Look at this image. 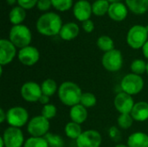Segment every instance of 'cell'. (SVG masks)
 <instances>
[{
    "mask_svg": "<svg viewBox=\"0 0 148 147\" xmlns=\"http://www.w3.org/2000/svg\"><path fill=\"white\" fill-rule=\"evenodd\" d=\"M62 25L61 16L55 12H46L41 15L36 24L38 33L45 36L59 35Z\"/></svg>",
    "mask_w": 148,
    "mask_h": 147,
    "instance_id": "obj_1",
    "label": "cell"
},
{
    "mask_svg": "<svg viewBox=\"0 0 148 147\" xmlns=\"http://www.w3.org/2000/svg\"><path fill=\"white\" fill-rule=\"evenodd\" d=\"M58 98L67 107H74L80 104L82 91L78 84L73 81H64L58 88Z\"/></svg>",
    "mask_w": 148,
    "mask_h": 147,
    "instance_id": "obj_2",
    "label": "cell"
},
{
    "mask_svg": "<svg viewBox=\"0 0 148 147\" xmlns=\"http://www.w3.org/2000/svg\"><path fill=\"white\" fill-rule=\"evenodd\" d=\"M9 40L20 49L29 46L32 40L30 29L23 24L13 25L9 33Z\"/></svg>",
    "mask_w": 148,
    "mask_h": 147,
    "instance_id": "obj_3",
    "label": "cell"
},
{
    "mask_svg": "<svg viewBox=\"0 0 148 147\" xmlns=\"http://www.w3.org/2000/svg\"><path fill=\"white\" fill-rule=\"evenodd\" d=\"M148 40V31L146 26L136 24L131 27L127 35V42L134 49H142Z\"/></svg>",
    "mask_w": 148,
    "mask_h": 147,
    "instance_id": "obj_4",
    "label": "cell"
},
{
    "mask_svg": "<svg viewBox=\"0 0 148 147\" xmlns=\"http://www.w3.org/2000/svg\"><path fill=\"white\" fill-rule=\"evenodd\" d=\"M144 80L140 75L130 73L126 75L121 81V88L122 92H125L130 95H136L140 94L144 88Z\"/></svg>",
    "mask_w": 148,
    "mask_h": 147,
    "instance_id": "obj_5",
    "label": "cell"
},
{
    "mask_svg": "<svg viewBox=\"0 0 148 147\" xmlns=\"http://www.w3.org/2000/svg\"><path fill=\"white\" fill-rule=\"evenodd\" d=\"M101 64L108 72H118L123 66V55L121 51L114 49L104 53L101 58Z\"/></svg>",
    "mask_w": 148,
    "mask_h": 147,
    "instance_id": "obj_6",
    "label": "cell"
},
{
    "mask_svg": "<svg viewBox=\"0 0 148 147\" xmlns=\"http://www.w3.org/2000/svg\"><path fill=\"white\" fill-rule=\"evenodd\" d=\"M49 120L42 115H37L29 120L27 126V131L31 137L43 138L49 133Z\"/></svg>",
    "mask_w": 148,
    "mask_h": 147,
    "instance_id": "obj_7",
    "label": "cell"
},
{
    "mask_svg": "<svg viewBox=\"0 0 148 147\" xmlns=\"http://www.w3.org/2000/svg\"><path fill=\"white\" fill-rule=\"evenodd\" d=\"M7 123L10 126L21 128L29 123V113L23 107H13L7 111Z\"/></svg>",
    "mask_w": 148,
    "mask_h": 147,
    "instance_id": "obj_8",
    "label": "cell"
},
{
    "mask_svg": "<svg viewBox=\"0 0 148 147\" xmlns=\"http://www.w3.org/2000/svg\"><path fill=\"white\" fill-rule=\"evenodd\" d=\"M1 137L3 139L5 147H22L25 142L22 130L17 127H7Z\"/></svg>",
    "mask_w": 148,
    "mask_h": 147,
    "instance_id": "obj_9",
    "label": "cell"
},
{
    "mask_svg": "<svg viewBox=\"0 0 148 147\" xmlns=\"http://www.w3.org/2000/svg\"><path fill=\"white\" fill-rule=\"evenodd\" d=\"M20 94L27 102H37L42 95L41 85L35 81H27L21 87Z\"/></svg>",
    "mask_w": 148,
    "mask_h": 147,
    "instance_id": "obj_10",
    "label": "cell"
},
{
    "mask_svg": "<svg viewBox=\"0 0 148 147\" xmlns=\"http://www.w3.org/2000/svg\"><path fill=\"white\" fill-rule=\"evenodd\" d=\"M102 142L101 133L96 130H86L76 139L77 147H100Z\"/></svg>",
    "mask_w": 148,
    "mask_h": 147,
    "instance_id": "obj_11",
    "label": "cell"
},
{
    "mask_svg": "<svg viewBox=\"0 0 148 147\" xmlns=\"http://www.w3.org/2000/svg\"><path fill=\"white\" fill-rule=\"evenodd\" d=\"M18 61L24 66L31 67L37 63L40 59L39 50L33 46H27L19 49L17 53Z\"/></svg>",
    "mask_w": 148,
    "mask_h": 147,
    "instance_id": "obj_12",
    "label": "cell"
},
{
    "mask_svg": "<svg viewBox=\"0 0 148 147\" xmlns=\"http://www.w3.org/2000/svg\"><path fill=\"white\" fill-rule=\"evenodd\" d=\"M16 55V47L7 39L0 40V66L10 64Z\"/></svg>",
    "mask_w": 148,
    "mask_h": 147,
    "instance_id": "obj_13",
    "label": "cell"
},
{
    "mask_svg": "<svg viewBox=\"0 0 148 147\" xmlns=\"http://www.w3.org/2000/svg\"><path fill=\"white\" fill-rule=\"evenodd\" d=\"M134 101L132 97V95L125 93V92H120L116 94L114 105L115 109L121 113H131L133 107L134 106Z\"/></svg>",
    "mask_w": 148,
    "mask_h": 147,
    "instance_id": "obj_14",
    "label": "cell"
},
{
    "mask_svg": "<svg viewBox=\"0 0 148 147\" xmlns=\"http://www.w3.org/2000/svg\"><path fill=\"white\" fill-rule=\"evenodd\" d=\"M92 13V4L87 0H78L73 6L75 17L82 23L90 19Z\"/></svg>",
    "mask_w": 148,
    "mask_h": 147,
    "instance_id": "obj_15",
    "label": "cell"
},
{
    "mask_svg": "<svg viewBox=\"0 0 148 147\" xmlns=\"http://www.w3.org/2000/svg\"><path fill=\"white\" fill-rule=\"evenodd\" d=\"M128 14V8L121 2L112 3H110L108 15V16L115 21V22H121L126 19Z\"/></svg>",
    "mask_w": 148,
    "mask_h": 147,
    "instance_id": "obj_16",
    "label": "cell"
},
{
    "mask_svg": "<svg viewBox=\"0 0 148 147\" xmlns=\"http://www.w3.org/2000/svg\"><path fill=\"white\" fill-rule=\"evenodd\" d=\"M80 33V28L77 23L69 22L62 25L59 36L64 41H71L78 36Z\"/></svg>",
    "mask_w": 148,
    "mask_h": 147,
    "instance_id": "obj_17",
    "label": "cell"
},
{
    "mask_svg": "<svg viewBox=\"0 0 148 147\" xmlns=\"http://www.w3.org/2000/svg\"><path fill=\"white\" fill-rule=\"evenodd\" d=\"M131 115L134 120L144 122L148 120V103L146 101H139L134 104Z\"/></svg>",
    "mask_w": 148,
    "mask_h": 147,
    "instance_id": "obj_18",
    "label": "cell"
},
{
    "mask_svg": "<svg viewBox=\"0 0 148 147\" xmlns=\"http://www.w3.org/2000/svg\"><path fill=\"white\" fill-rule=\"evenodd\" d=\"M88 115V114L87 108L81 104H77L72 107L69 111V117L71 119V121L80 125L87 120Z\"/></svg>",
    "mask_w": 148,
    "mask_h": 147,
    "instance_id": "obj_19",
    "label": "cell"
},
{
    "mask_svg": "<svg viewBox=\"0 0 148 147\" xmlns=\"http://www.w3.org/2000/svg\"><path fill=\"white\" fill-rule=\"evenodd\" d=\"M127 145L129 147H148V135L143 132L134 133L128 137Z\"/></svg>",
    "mask_w": 148,
    "mask_h": 147,
    "instance_id": "obj_20",
    "label": "cell"
},
{
    "mask_svg": "<svg viewBox=\"0 0 148 147\" xmlns=\"http://www.w3.org/2000/svg\"><path fill=\"white\" fill-rule=\"evenodd\" d=\"M129 10L136 15H143L148 10V0H125Z\"/></svg>",
    "mask_w": 148,
    "mask_h": 147,
    "instance_id": "obj_21",
    "label": "cell"
},
{
    "mask_svg": "<svg viewBox=\"0 0 148 147\" xmlns=\"http://www.w3.org/2000/svg\"><path fill=\"white\" fill-rule=\"evenodd\" d=\"M26 17V11L23 8L20 6H14L9 14V19L10 22L13 25H19L22 24V23L24 21Z\"/></svg>",
    "mask_w": 148,
    "mask_h": 147,
    "instance_id": "obj_22",
    "label": "cell"
},
{
    "mask_svg": "<svg viewBox=\"0 0 148 147\" xmlns=\"http://www.w3.org/2000/svg\"><path fill=\"white\" fill-rule=\"evenodd\" d=\"M64 131H65V134L68 138L72 139H75V140L83 133L81 125L77 124L75 122H73V121H70V122L66 124Z\"/></svg>",
    "mask_w": 148,
    "mask_h": 147,
    "instance_id": "obj_23",
    "label": "cell"
},
{
    "mask_svg": "<svg viewBox=\"0 0 148 147\" xmlns=\"http://www.w3.org/2000/svg\"><path fill=\"white\" fill-rule=\"evenodd\" d=\"M110 3L108 0H95L92 3V11L93 14L97 16H104L108 14Z\"/></svg>",
    "mask_w": 148,
    "mask_h": 147,
    "instance_id": "obj_24",
    "label": "cell"
},
{
    "mask_svg": "<svg viewBox=\"0 0 148 147\" xmlns=\"http://www.w3.org/2000/svg\"><path fill=\"white\" fill-rule=\"evenodd\" d=\"M41 88H42V94L47 95L49 97H51L56 92H58L56 81L53 79H50V78L44 80L42 81V83L41 84Z\"/></svg>",
    "mask_w": 148,
    "mask_h": 147,
    "instance_id": "obj_25",
    "label": "cell"
},
{
    "mask_svg": "<svg viewBox=\"0 0 148 147\" xmlns=\"http://www.w3.org/2000/svg\"><path fill=\"white\" fill-rule=\"evenodd\" d=\"M96 45H97V47H98L101 51H103L104 53L114 49V40H113L110 36H105V35L101 36L97 39V41H96Z\"/></svg>",
    "mask_w": 148,
    "mask_h": 147,
    "instance_id": "obj_26",
    "label": "cell"
},
{
    "mask_svg": "<svg viewBox=\"0 0 148 147\" xmlns=\"http://www.w3.org/2000/svg\"><path fill=\"white\" fill-rule=\"evenodd\" d=\"M147 62H146L144 60L136 59V60L133 61V62L131 63L130 68H131L133 74L141 75L147 72Z\"/></svg>",
    "mask_w": 148,
    "mask_h": 147,
    "instance_id": "obj_27",
    "label": "cell"
},
{
    "mask_svg": "<svg viewBox=\"0 0 148 147\" xmlns=\"http://www.w3.org/2000/svg\"><path fill=\"white\" fill-rule=\"evenodd\" d=\"M96 103H97V99L94 94L89 93V92H86L82 94L81 101H80L81 105H82L86 108H90V107H95Z\"/></svg>",
    "mask_w": 148,
    "mask_h": 147,
    "instance_id": "obj_28",
    "label": "cell"
},
{
    "mask_svg": "<svg viewBox=\"0 0 148 147\" xmlns=\"http://www.w3.org/2000/svg\"><path fill=\"white\" fill-rule=\"evenodd\" d=\"M44 139L49 147H64V140L60 135L49 133L44 136Z\"/></svg>",
    "mask_w": 148,
    "mask_h": 147,
    "instance_id": "obj_29",
    "label": "cell"
},
{
    "mask_svg": "<svg viewBox=\"0 0 148 147\" xmlns=\"http://www.w3.org/2000/svg\"><path fill=\"white\" fill-rule=\"evenodd\" d=\"M134 119L131 113H121L117 119L118 126L122 129H128L133 126Z\"/></svg>",
    "mask_w": 148,
    "mask_h": 147,
    "instance_id": "obj_30",
    "label": "cell"
},
{
    "mask_svg": "<svg viewBox=\"0 0 148 147\" xmlns=\"http://www.w3.org/2000/svg\"><path fill=\"white\" fill-rule=\"evenodd\" d=\"M23 147H49L48 142L43 138L30 137L25 140Z\"/></svg>",
    "mask_w": 148,
    "mask_h": 147,
    "instance_id": "obj_31",
    "label": "cell"
},
{
    "mask_svg": "<svg viewBox=\"0 0 148 147\" xmlns=\"http://www.w3.org/2000/svg\"><path fill=\"white\" fill-rule=\"evenodd\" d=\"M52 6L59 11H67L73 5V0H51Z\"/></svg>",
    "mask_w": 148,
    "mask_h": 147,
    "instance_id": "obj_32",
    "label": "cell"
},
{
    "mask_svg": "<svg viewBox=\"0 0 148 147\" xmlns=\"http://www.w3.org/2000/svg\"><path fill=\"white\" fill-rule=\"evenodd\" d=\"M56 113H57V108L53 104H48L43 106L41 112V115L49 120L55 118L56 116Z\"/></svg>",
    "mask_w": 148,
    "mask_h": 147,
    "instance_id": "obj_33",
    "label": "cell"
},
{
    "mask_svg": "<svg viewBox=\"0 0 148 147\" xmlns=\"http://www.w3.org/2000/svg\"><path fill=\"white\" fill-rule=\"evenodd\" d=\"M37 2L38 0H17V4L24 10H30L36 6Z\"/></svg>",
    "mask_w": 148,
    "mask_h": 147,
    "instance_id": "obj_34",
    "label": "cell"
},
{
    "mask_svg": "<svg viewBox=\"0 0 148 147\" xmlns=\"http://www.w3.org/2000/svg\"><path fill=\"white\" fill-rule=\"evenodd\" d=\"M108 135L114 141H120L121 139V133L116 126H112L109 128Z\"/></svg>",
    "mask_w": 148,
    "mask_h": 147,
    "instance_id": "obj_35",
    "label": "cell"
},
{
    "mask_svg": "<svg viewBox=\"0 0 148 147\" xmlns=\"http://www.w3.org/2000/svg\"><path fill=\"white\" fill-rule=\"evenodd\" d=\"M52 6L51 0H38L36 3V7L41 11H47Z\"/></svg>",
    "mask_w": 148,
    "mask_h": 147,
    "instance_id": "obj_36",
    "label": "cell"
},
{
    "mask_svg": "<svg viewBox=\"0 0 148 147\" xmlns=\"http://www.w3.org/2000/svg\"><path fill=\"white\" fill-rule=\"evenodd\" d=\"M82 29L86 33H91L95 29V23L92 20L88 19L82 22Z\"/></svg>",
    "mask_w": 148,
    "mask_h": 147,
    "instance_id": "obj_37",
    "label": "cell"
},
{
    "mask_svg": "<svg viewBox=\"0 0 148 147\" xmlns=\"http://www.w3.org/2000/svg\"><path fill=\"white\" fill-rule=\"evenodd\" d=\"M38 102H40V103H41L42 105H43V106L48 105V104H49V97L47 96V95L42 94V95L41 96V98H40V100H39Z\"/></svg>",
    "mask_w": 148,
    "mask_h": 147,
    "instance_id": "obj_38",
    "label": "cell"
},
{
    "mask_svg": "<svg viewBox=\"0 0 148 147\" xmlns=\"http://www.w3.org/2000/svg\"><path fill=\"white\" fill-rule=\"evenodd\" d=\"M7 119V112H5L3 108L0 109V122L3 123Z\"/></svg>",
    "mask_w": 148,
    "mask_h": 147,
    "instance_id": "obj_39",
    "label": "cell"
},
{
    "mask_svg": "<svg viewBox=\"0 0 148 147\" xmlns=\"http://www.w3.org/2000/svg\"><path fill=\"white\" fill-rule=\"evenodd\" d=\"M142 53H143V55L148 59V40L147 42L144 44V46L142 47Z\"/></svg>",
    "mask_w": 148,
    "mask_h": 147,
    "instance_id": "obj_40",
    "label": "cell"
},
{
    "mask_svg": "<svg viewBox=\"0 0 148 147\" xmlns=\"http://www.w3.org/2000/svg\"><path fill=\"white\" fill-rule=\"evenodd\" d=\"M6 2L9 5H13L15 3H17V0H6Z\"/></svg>",
    "mask_w": 148,
    "mask_h": 147,
    "instance_id": "obj_41",
    "label": "cell"
},
{
    "mask_svg": "<svg viewBox=\"0 0 148 147\" xmlns=\"http://www.w3.org/2000/svg\"><path fill=\"white\" fill-rule=\"evenodd\" d=\"M114 147H129L127 145H123V144H118Z\"/></svg>",
    "mask_w": 148,
    "mask_h": 147,
    "instance_id": "obj_42",
    "label": "cell"
},
{
    "mask_svg": "<svg viewBox=\"0 0 148 147\" xmlns=\"http://www.w3.org/2000/svg\"><path fill=\"white\" fill-rule=\"evenodd\" d=\"M110 3H117V2H121V0H108Z\"/></svg>",
    "mask_w": 148,
    "mask_h": 147,
    "instance_id": "obj_43",
    "label": "cell"
},
{
    "mask_svg": "<svg viewBox=\"0 0 148 147\" xmlns=\"http://www.w3.org/2000/svg\"><path fill=\"white\" fill-rule=\"evenodd\" d=\"M147 74L148 75V62H147Z\"/></svg>",
    "mask_w": 148,
    "mask_h": 147,
    "instance_id": "obj_44",
    "label": "cell"
},
{
    "mask_svg": "<svg viewBox=\"0 0 148 147\" xmlns=\"http://www.w3.org/2000/svg\"><path fill=\"white\" fill-rule=\"evenodd\" d=\"M146 28H147V29L148 31V25H146Z\"/></svg>",
    "mask_w": 148,
    "mask_h": 147,
    "instance_id": "obj_45",
    "label": "cell"
}]
</instances>
